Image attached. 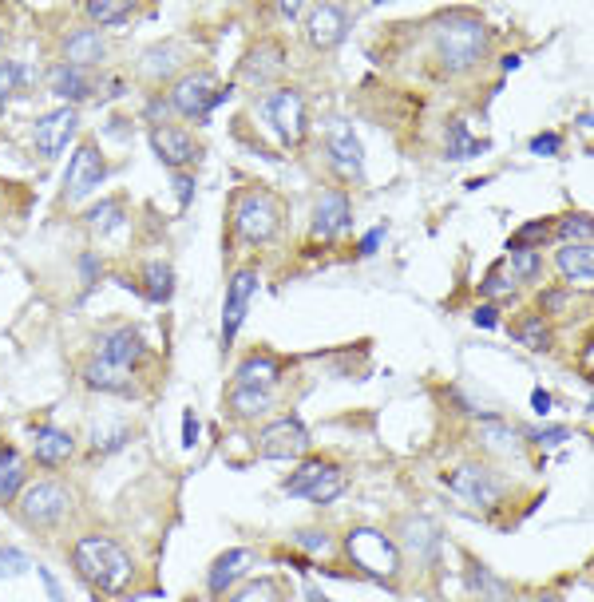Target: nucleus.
I'll return each instance as SVG.
<instances>
[{
	"label": "nucleus",
	"mask_w": 594,
	"mask_h": 602,
	"mask_svg": "<svg viewBox=\"0 0 594 602\" xmlns=\"http://www.w3.org/2000/svg\"><path fill=\"white\" fill-rule=\"evenodd\" d=\"M143 357H147V345H143L139 329L119 325V329L103 333L96 341V353L84 365V385L92 393H127L131 381H135V369L143 365Z\"/></svg>",
	"instance_id": "1"
},
{
	"label": "nucleus",
	"mask_w": 594,
	"mask_h": 602,
	"mask_svg": "<svg viewBox=\"0 0 594 602\" xmlns=\"http://www.w3.org/2000/svg\"><path fill=\"white\" fill-rule=\"evenodd\" d=\"M432 44H436V56H440V64H444L448 72H472L476 64L488 60V52H492V32H488V24H484L476 12L452 8V12L436 16V24H432Z\"/></svg>",
	"instance_id": "2"
},
{
	"label": "nucleus",
	"mask_w": 594,
	"mask_h": 602,
	"mask_svg": "<svg viewBox=\"0 0 594 602\" xmlns=\"http://www.w3.org/2000/svg\"><path fill=\"white\" fill-rule=\"evenodd\" d=\"M282 381V361L270 353H254L238 365L230 393H226V408L234 420H254L274 404V389Z\"/></svg>",
	"instance_id": "3"
},
{
	"label": "nucleus",
	"mask_w": 594,
	"mask_h": 602,
	"mask_svg": "<svg viewBox=\"0 0 594 602\" xmlns=\"http://www.w3.org/2000/svg\"><path fill=\"white\" fill-rule=\"evenodd\" d=\"M72 563H76V571L84 575V583H92L103 595L127 591V583H131V575H135L127 551H123L111 535H84V539L72 547Z\"/></svg>",
	"instance_id": "4"
},
{
	"label": "nucleus",
	"mask_w": 594,
	"mask_h": 602,
	"mask_svg": "<svg viewBox=\"0 0 594 602\" xmlns=\"http://www.w3.org/2000/svg\"><path fill=\"white\" fill-rule=\"evenodd\" d=\"M345 555L373 579H396L400 575V547L381 527H353L345 535Z\"/></svg>",
	"instance_id": "5"
},
{
	"label": "nucleus",
	"mask_w": 594,
	"mask_h": 602,
	"mask_svg": "<svg viewBox=\"0 0 594 602\" xmlns=\"http://www.w3.org/2000/svg\"><path fill=\"white\" fill-rule=\"evenodd\" d=\"M234 230L242 242H270L282 230V206L270 191H242L234 199Z\"/></svg>",
	"instance_id": "6"
},
{
	"label": "nucleus",
	"mask_w": 594,
	"mask_h": 602,
	"mask_svg": "<svg viewBox=\"0 0 594 602\" xmlns=\"http://www.w3.org/2000/svg\"><path fill=\"white\" fill-rule=\"evenodd\" d=\"M345 492V468L329 464V460H305L294 476L286 480V496L309 503H333Z\"/></svg>",
	"instance_id": "7"
},
{
	"label": "nucleus",
	"mask_w": 594,
	"mask_h": 602,
	"mask_svg": "<svg viewBox=\"0 0 594 602\" xmlns=\"http://www.w3.org/2000/svg\"><path fill=\"white\" fill-rule=\"evenodd\" d=\"M72 511V492L56 480H40L20 492V519L28 527H56Z\"/></svg>",
	"instance_id": "8"
},
{
	"label": "nucleus",
	"mask_w": 594,
	"mask_h": 602,
	"mask_svg": "<svg viewBox=\"0 0 594 602\" xmlns=\"http://www.w3.org/2000/svg\"><path fill=\"white\" fill-rule=\"evenodd\" d=\"M262 111H266V119L274 123V131H278V139H282L286 147H301V143H305L309 111H305V96H301V92H294V88H282V92L266 96Z\"/></svg>",
	"instance_id": "9"
},
{
	"label": "nucleus",
	"mask_w": 594,
	"mask_h": 602,
	"mask_svg": "<svg viewBox=\"0 0 594 602\" xmlns=\"http://www.w3.org/2000/svg\"><path fill=\"white\" fill-rule=\"evenodd\" d=\"M305 452H309V428L297 416L270 420L258 436V456L262 460H301Z\"/></svg>",
	"instance_id": "10"
},
{
	"label": "nucleus",
	"mask_w": 594,
	"mask_h": 602,
	"mask_svg": "<svg viewBox=\"0 0 594 602\" xmlns=\"http://www.w3.org/2000/svg\"><path fill=\"white\" fill-rule=\"evenodd\" d=\"M448 488L468 503H476L480 511H492L495 503L503 500V480L480 464H460L456 472H448Z\"/></svg>",
	"instance_id": "11"
},
{
	"label": "nucleus",
	"mask_w": 594,
	"mask_h": 602,
	"mask_svg": "<svg viewBox=\"0 0 594 602\" xmlns=\"http://www.w3.org/2000/svg\"><path fill=\"white\" fill-rule=\"evenodd\" d=\"M107 167H103V155H99L96 143H80L68 171H64V195L68 202H84L88 195H96V187L103 183Z\"/></svg>",
	"instance_id": "12"
},
{
	"label": "nucleus",
	"mask_w": 594,
	"mask_h": 602,
	"mask_svg": "<svg viewBox=\"0 0 594 602\" xmlns=\"http://www.w3.org/2000/svg\"><path fill=\"white\" fill-rule=\"evenodd\" d=\"M230 96V88H214V80L206 76V72H191V76H183L179 84H175V92H171V107L179 111V115H191V119H202V115H210L218 103Z\"/></svg>",
	"instance_id": "13"
},
{
	"label": "nucleus",
	"mask_w": 594,
	"mask_h": 602,
	"mask_svg": "<svg viewBox=\"0 0 594 602\" xmlns=\"http://www.w3.org/2000/svg\"><path fill=\"white\" fill-rule=\"evenodd\" d=\"M325 151H329V163L341 179H361L365 175V147L357 139V131L349 123H333L329 135H325Z\"/></svg>",
	"instance_id": "14"
},
{
	"label": "nucleus",
	"mask_w": 594,
	"mask_h": 602,
	"mask_svg": "<svg viewBox=\"0 0 594 602\" xmlns=\"http://www.w3.org/2000/svg\"><path fill=\"white\" fill-rule=\"evenodd\" d=\"M349 24H353V16H349V8H341V4H317V8H309L305 12V36H309V44L313 48H337L345 36H349Z\"/></svg>",
	"instance_id": "15"
},
{
	"label": "nucleus",
	"mask_w": 594,
	"mask_h": 602,
	"mask_svg": "<svg viewBox=\"0 0 594 602\" xmlns=\"http://www.w3.org/2000/svg\"><path fill=\"white\" fill-rule=\"evenodd\" d=\"M353 226V206L345 191H321L313 202V238L317 242H333Z\"/></svg>",
	"instance_id": "16"
},
{
	"label": "nucleus",
	"mask_w": 594,
	"mask_h": 602,
	"mask_svg": "<svg viewBox=\"0 0 594 602\" xmlns=\"http://www.w3.org/2000/svg\"><path fill=\"white\" fill-rule=\"evenodd\" d=\"M254 290H258V274L254 270H238L226 286V305H222V345H234L242 321H246V309L254 301Z\"/></svg>",
	"instance_id": "17"
},
{
	"label": "nucleus",
	"mask_w": 594,
	"mask_h": 602,
	"mask_svg": "<svg viewBox=\"0 0 594 602\" xmlns=\"http://www.w3.org/2000/svg\"><path fill=\"white\" fill-rule=\"evenodd\" d=\"M72 131H76V107H56L32 123V147L44 159H56L64 151V143L72 139Z\"/></svg>",
	"instance_id": "18"
},
{
	"label": "nucleus",
	"mask_w": 594,
	"mask_h": 602,
	"mask_svg": "<svg viewBox=\"0 0 594 602\" xmlns=\"http://www.w3.org/2000/svg\"><path fill=\"white\" fill-rule=\"evenodd\" d=\"M151 147H155V155H159L171 171H183L198 151L191 131H183L179 123H155V127H151Z\"/></svg>",
	"instance_id": "19"
},
{
	"label": "nucleus",
	"mask_w": 594,
	"mask_h": 602,
	"mask_svg": "<svg viewBox=\"0 0 594 602\" xmlns=\"http://www.w3.org/2000/svg\"><path fill=\"white\" fill-rule=\"evenodd\" d=\"M254 563H258V555L254 551H246V547H234V551H222L218 559H214V567H210V575H206V587H210V595H226L242 575H250L254 571Z\"/></svg>",
	"instance_id": "20"
},
{
	"label": "nucleus",
	"mask_w": 594,
	"mask_h": 602,
	"mask_svg": "<svg viewBox=\"0 0 594 602\" xmlns=\"http://www.w3.org/2000/svg\"><path fill=\"white\" fill-rule=\"evenodd\" d=\"M72 452H76V440H72L64 428L40 424V428L32 432V460H36L40 468H60V464L72 460Z\"/></svg>",
	"instance_id": "21"
},
{
	"label": "nucleus",
	"mask_w": 594,
	"mask_h": 602,
	"mask_svg": "<svg viewBox=\"0 0 594 602\" xmlns=\"http://www.w3.org/2000/svg\"><path fill=\"white\" fill-rule=\"evenodd\" d=\"M400 539H404V547H408V551H416L420 559H436V555H440V547H444L440 527H436L432 519H424V515L400 519Z\"/></svg>",
	"instance_id": "22"
},
{
	"label": "nucleus",
	"mask_w": 594,
	"mask_h": 602,
	"mask_svg": "<svg viewBox=\"0 0 594 602\" xmlns=\"http://www.w3.org/2000/svg\"><path fill=\"white\" fill-rule=\"evenodd\" d=\"M282 68H286V52H282L278 44H258V48L242 60V76H246L250 84H270V80L282 76Z\"/></svg>",
	"instance_id": "23"
},
{
	"label": "nucleus",
	"mask_w": 594,
	"mask_h": 602,
	"mask_svg": "<svg viewBox=\"0 0 594 602\" xmlns=\"http://www.w3.org/2000/svg\"><path fill=\"white\" fill-rule=\"evenodd\" d=\"M99 60H103V36L96 28H72L68 40H64V64L84 72V68H92Z\"/></svg>",
	"instance_id": "24"
},
{
	"label": "nucleus",
	"mask_w": 594,
	"mask_h": 602,
	"mask_svg": "<svg viewBox=\"0 0 594 602\" xmlns=\"http://www.w3.org/2000/svg\"><path fill=\"white\" fill-rule=\"evenodd\" d=\"M555 270H559L571 286H591L594 250L591 246H575V242H567V246L555 254Z\"/></svg>",
	"instance_id": "25"
},
{
	"label": "nucleus",
	"mask_w": 594,
	"mask_h": 602,
	"mask_svg": "<svg viewBox=\"0 0 594 602\" xmlns=\"http://www.w3.org/2000/svg\"><path fill=\"white\" fill-rule=\"evenodd\" d=\"M48 88L56 92V100H68V107L88 100V92H92L88 76H84L80 68H72V64H56V68L48 72Z\"/></svg>",
	"instance_id": "26"
},
{
	"label": "nucleus",
	"mask_w": 594,
	"mask_h": 602,
	"mask_svg": "<svg viewBox=\"0 0 594 602\" xmlns=\"http://www.w3.org/2000/svg\"><path fill=\"white\" fill-rule=\"evenodd\" d=\"M511 333H515L527 349H535V353H551V349H555V333H551V321H547L543 313H523V317H515Z\"/></svg>",
	"instance_id": "27"
},
{
	"label": "nucleus",
	"mask_w": 594,
	"mask_h": 602,
	"mask_svg": "<svg viewBox=\"0 0 594 602\" xmlns=\"http://www.w3.org/2000/svg\"><path fill=\"white\" fill-rule=\"evenodd\" d=\"M24 492V460L16 448L0 444V503H12Z\"/></svg>",
	"instance_id": "28"
},
{
	"label": "nucleus",
	"mask_w": 594,
	"mask_h": 602,
	"mask_svg": "<svg viewBox=\"0 0 594 602\" xmlns=\"http://www.w3.org/2000/svg\"><path fill=\"white\" fill-rule=\"evenodd\" d=\"M127 440H131V428L119 416H111V412H103L92 424V448L96 452H119Z\"/></svg>",
	"instance_id": "29"
},
{
	"label": "nucleus",
	"mask_w": 594,
	"mask_h": 602,
	"mask_svg": "<svg viewBox=\"0 0 594 602\" xmlns=\"http://www.w3.org/2000/svg\"><path fill=\"white\" fill-rule=\"evenodd\" d=\"M143 290L151 301H171L175 294V270L167 262H147L143 266Z\"/></svg>",
	"instance_id": "30"
},
{
	"label": "nucleus",
	"mask_w": 594,
	"mask_h": 602,
	"mask_svg": "<svg viewBox=\"0 0 594 602\" xmlns=\"http://www.w3.org/2000/svg\"><path fill=\"white\" fill-rule=\"evenodd\" d=\"M444 155L448 159H468V155H476V151H484V143L464 127V119H452L448 123V131H444Z\"/></svg>",
	"instance_id": "31"
},
{
	"label": "nucleus",
	"mask_w": 594,
	"mask_h": 602,
	"mask_svg": "<svg viewBox=\"0 0 594 602\" xmlns=\"http://www.w3.org/2000/svg\"><path fill=\"white\" fill-rule=\"evenodd\" d=\"M468 587L480 595V602H511V591H507V583H499L492 571H484V567H468Z\"/></svg>",
	"instance_id": "32"
},
{
	"label": "nucleus",
	"mask_w": 594,
	"mask_h": 602,
	"mask_svg": "<svg viewBox=\"0 0 594 602\" xmlns=\"http://www.w3.org/2000/svg\"><path fill=\"white\" fill-rule=\"evenodd\" d=\"M179 60H183V48H179V44H163V48H151V52L139 60V68H143L147 76H171Z\"/></svg>",
	"instance_id": "33"
},
{
	"label": "nucleus",
	"mask_w": 594,
	"mask_h": 602,
	"mask_svg": "<svg viewBox=\"0 0 594 602\" xmlns=\"http://www.w3.org/2000/svg\"><path fill=\"white\" fill-rule=\"evenodd\" d=\"M88 226H92V230H99V234H115L119 226H127V218H123V206H119L115 199L96 202V206L88 210Z\"/></svg>",
	"instance_id": "34"
},
{
	"label": "nucleus",
	"mask_w": 594,
	"mask_h": 602,
	"mask_svg": "<svg viewBox=\"0 0 594 602\" xmlns=\"http://www.w3.org/2000/svg\"><path fill=\"white\" fill-rule=\"evenodd\" d=\"M480 440H484L492 452H511V448L519 444V432H515L511 424H503V420L488 416V420H484V428H480Z\"/></svg>",
	"instance_id": "35"
},
{
	"label": "nucleus",
	"mask_w": 594,
	"mask_h": 602,
	"mask_svg": "<svg viewBox=\"0 0 594 602\" xmlns=\"http://www.w3.org/2000/svg\"><path fill=\"white\" fill-rule=\"evenodd\" d=\"M28 80H32V72L24 64H16V60L0 64V111H4V103L12 100L20 88H28Z\"/></svg>",
	"instance_id": "36"
},
{
	"label": "nucleus",
	"mask_w": 594,
	"mask_h": 602,
	"mask_svg": "<svg viewBox=\"0 0 594 602\" xmlns=\"http://www.w3.org/2000/svg\"><path fill=\"white\" fill-rule=\"evenodd\" d=\"M135 12V4L131 0H92L88 4V16H92V24H123L127 16Z\"/></svg>",
	"instance_id": "37"
},
{
	"label": "nucleus",
	"mask_w": 594,
	"mask_h": 602,
	"mask_svg": "<svg viewBox=\"0 0 594 602\" xmlns=\"http://www.w3.org/2000/svg\"><path fill=\"white\" fill-rule=\"evenodd\" d=\"M539 270H543L539 250H515V254L507 258V274H511L515 282H531V278H539Z\"/></svg>",
	"instance_id": "38"
},
{
	"label": "nucleus",
	"mask_w": 594,
	"mask_h": 602,
	"mask_svg": "<svg viewBox=\"0 0 594 602\" xmlns=\"http://www.w3.org/2000/svg\"><path fill=\"white\" fill-rule=\"evenodd\" d=\"M555 234L563 238V246H567V242H575V246H591V234H594L591 214H571V218H563V226H559Z\"/></svg>",
	"instance_id": "39"
},
{
	"label": "nucleus",
	"mask_w": 594,
	"mask_h": 602,
	"mask_svg": "<svg viewBox=\"0 0 594 602\" xmlns=\"http://www.w3.org/2000/svg\"><path fill=\"white\" fill-rule=\"evenodd\" d=\"M547 234H551V222H527L519 234L507 238V250H511V254H515V250H539Z\"/></svg>",
	"instance_id": "40"
},
{
	"label": "nucleus",
	"mask_w": 594,
	"mask_h": 602,
	"mask_svg": "<svg viewBox=\"0 0 594 602\" xmlns=\"http://www.w3.org/2000/svg\"><path fill=\"white\" fill-rule=\"evenodd\" d=\"M230 602H282V591H278L274 579H254V583H246Z\"/></svg>",
	"instance_id": "41"
},
{
	"label": "nucleus",
	"mask_w": 594,
	"mask_h": 602,
	"mask_svg": "<svg viewBox=\"0 0 594 602\" xmlns=\"http://www.w3.org/2000/svg\"><path fill=\"white\" fill-rule=\"evenodd\" d=\"M511 286H515V278L507 274V262H495L488 270V278L480 282V294L484 298H503V294H511Z\"/></svg>",
	"instance_id": "42"
},
{
	"label": "nucleus",
	"mask_w": 594,
	"mask_h": 602,
	"mask_svg": "<svg viewBox=\"0 0 594 602\" xmlns=\"http://www.w3.org/2000/svg\"><path fill=\"white\" fill-rule=\"evenodd\" d=\"M32 571V559L16 547H4L0 551V579H16V575H28Z\"/></svg>",
	"instance_id": "43"
},
{
	"label": "nucleus",
	"mask_w": 594,
	"mask_h": 602,
	"mask_svg": "<svg viewBox=\"0 0 594 602\" xmlns=\"http://www.w3.org/2000/svg\"><path fill=\"white\" fill-rule=\"evenodd\" d=\"M294 543L305 551V555H317V559H325V555L333 551V539H329L325 531H297Z\"/></svg>",
	"instance_id": "44"
},
{
	"label": "nucleus",
	"mask_w": 594,
	"mask_h": 602,
	"mask_svg": "<svg viewBox=\"0 0 594 602\" xmlns=\"http://www.w3.org/2000/svg\"><path fill=\"white\" fill-rule=\"evenodd\" d=\"M571 440V428H535L531 432V444L535 448H559V444H567Z\"/></svg>",
	"instance_id": "45"
},
{
	"label": "nucleus",
	"mask_w": 594,
	"mask_h": 602,
	"mask_svg": "<svg viewBox=\"0 0 594 602\" xmlns=\"http://www.w3.org/2000/svg\"><path fill=\"white\" fill-rule=\"evenodd\" d=\"M527 147H531V155H559V147H563V135L547 131V135H535Z\"/></svg>",
	"instance_id": "46"
},
{
	"label": "nucleus",
	"mask_w": 594,
	"mask_h": 602,
	"mask_svg": "<svg viewBox=\"0 0 594 602\" xmlns=\"http://www.w3.org/2000/svg\"><path fill=\"white\" fill-rule=\"evenodd\" d=\"M539 305H543L547 313H555V309H567V305H571V290H563V286H555V290H543V294H539Z\"/></svg>",
	"instance_id": "47"
},
{
	"label": "nucleus",
	"mask_w": 594,
	"mask_h": 602,
	"mask_svg": "<svg viewBox=\"0 0 594 602\" xmlns=\"http://www.w3.org/2000/svg\"><path fill=\"white\" fill-rule=\"evenodd\" d=\"M381 242H385V226H373V230H369V234L361 238V246H357V254H361V258H369V254H373V250H377Z\"/></svg>",
	"instance_id": "48"
},
{
	"label": "nucleus",
	"mask_w": 594,
	"mask_h": 602,
	"mask_svg": "<svg viewBox=\"0 0 594 602\" xmlns=\"http://www.w3.org/2000/svg\"><path fill=\"white\" fill-rule=\"evenodd\" d=\"M472 321H476L480 329H492L495 321H499V305H495V301H488V305H480V309L472 313Z\"/></svg>",
	"instance_id": "49"
},
{
	"label": "nucleus",
	"mask_w": 594,
	"mask_h": 602,
	"mask_svg": "<svg viewBox=\"0 0 594 602\" xmlns=\"http://www.w3.org/2000/svg\"><path fill=\"white\" fill-rule=\"evenodd\" d=\"M195 444H198V416L187 412L183 416V448H195Z\"/></svg>",
	"instance_id": "50"
},
{
	"label": "nucleus",
	"mask_w": 594,
	"mask_h": 602,
	"mask_svg": "<svg viewBox=\"0 0 594 602\" xmlns=\"http://www.w3.org/2000/svg\"><path fill=\"white\" fill-rule=\"evenodd\" d=\"M175 191H179V202H183V206L195 199V183H191L187 175H179V171H175Z\"/></svg>",
	"instance_id": "51"
},
{
	"label": "nucleus",
	"mask_w": 594,
	"mask_h": 602,
	"mask_svg": "<svg viewBox=\"0 0 594 602\" xmlns=\"http://www.w3.org/2000/svg\"><path fill=\"white\" fill-rule=\"evenodd\" d=\"M531 408H535L539 416H547V412H551V393H547V389H535V393H531Z\"/></svg>",
	"instance_id": "52"
},
{
	"label": "nucleus",
	"mask_w": 594,
	"mask_h": 602,
	"mask_svg": "<svg viewBox=\"0 0 594 602\" xmlns=\"http://www.w3.org/2000/svg\"><path fill=\"white\" fill-rule=\"evenodd\" d=\"M80 270H84V278L92 282V278H99V262L96 254H84V262H80Z\"/></svg>",
	"instance_id": "53"
},
{
	"label": "nucleus",
	"mask_w": 594,
	"mask_h": 602,
	"mask_svg": "<svg viewBox=\"0 0 594 602\" xmlns=\"http://www.w3.org/2000/svg\"><path fill=\"white\" fill-rule=\"evenodd\" d=\"M278 12H282L286 20H294V16H297V12H301V8H297V0H286V4H278Z\"/></svg>",
	"instance_id": "54"
},
{
	"label": "nucleus",
	"mask_w": 594,
	"mask_h": 602,
	"mask_svg": "<svg viewBox=\"0 0 594 602\" xmlns=\"http://www.w3.org/2000/svg\"><path fill=\"white\" fill-rule=\"evenodd\" d=\"M305 602H333V599H325L317 587H305Z\"/></svg>",
	"instance_id": "55"
},
{
	"label": "nucleus",
	"mask_w": 594,
	"mask_h": 602,
	"mask_svg": "<svg viewBox=\"0 0 594 602\" xmlns=\"http://www.w3.org/2000/svg\"><path fill=\"white\" fill-rule=\"evenodd\" d=\"M575 123H579V131H583V135H591V111H583Z\"/></svg>",
	"instance_id": "56"
},
{
	"label": "nucleus",
	"mask_w": 594,
	"mask_h": 602,
	"mask_svg": "<svg viewBox=\"0 0 594 602\" xmlns=\"http://www.w3.org/2000/svg\"><path fill=\"white\" fill-rule=\"evenodd\" d=\"M583 369H587V373H591V369H594V349H591V345L583 349Z\"/></svg>",
	"instance_id": "57"
},
{
	"label": "nucleus",
	"mask_w": 594,
	"mask_h": 602,
	"mask_svg": "<svg viewBox=\"0 0 594 602\" xmlns=\"http://www.w3.org/2000/svg\"><path fill=\"white\" fill-rule=\"evenodd\" d=\"M531 602H563L559 595H539V599H531Z\"/></svg>",
	"instance_id": "58"
}]
</instances>
